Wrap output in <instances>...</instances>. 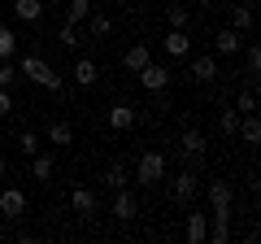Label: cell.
I'll return each instance as SVG.
<instances>
[{
    "instance_id": "1",
    "label": "cell",
    "mask_w": 261,
    "mask_h": 244,
    "mask_svg": "<svg viewBox=\"0 0 261 244\" xmlns=\"http://www.w3.org/2000/svg\"><path fill=\"white\" fill-rule=\"evenodd\" d=\"M18 75L31 79V83H39V87H48V92H61V75L48 66L44 57H35V53H27V57L18 61Z\"/></svg>"
},
{
    "instance_id": "2",
    "label": "cell",
    "mask_w": 261,
    "mask_h": 244,
    "mask_svg": "<svg viewBox=\"0 0 261 244\" xmlns=\"http://www.w3.org/2000/svg\"><path fill=\"white\" fill-rule=\"evenodd\" d=\"M209 218H222V223H231V218H235L231 179H214V183H209Z\"/></svg>"
},
{
    "instance_id": "3",
    "label": "cell",
    "mask_w": 261,
    "mask_h": 244,
    "mask_svg": "<svg viewBox=\"0 0 261 244\" xmlns=\"http://www.w3.org/2000/svg\"><path fill=\"white\" fill-rule=\"evenodd\" d=\"M161 179H166V153H157V149L140 153V161H135V183H144V188H157Z\"/></svg>"
},
{
    "instance_id": "4",
    "label": "cell",
    "mask_w": 261,
    "mask_h": 244,
    "mask_svg": "<svg viewBox=\"0 0 261 244\" xmlns=\"http://www.w3.org/2000/svg\"><path fill=\"white\" fill-rule=\"evenodd\" d=\"M105 122H109L113 131H130V127L140 122V109H135V105H126V101H113L109 113H105Z\"/></svg>"
},
{
    "instance_id": "5",
    "label": "cell",
    "mask_w": 261,
    "mask_h": 244,
    "mask_svg": "<svg viewBox=\"0 0 261 244\" xmlns=\"http://www.w3.org/2000/svg\"><path fill=\"white\" fill-rule=\"evenodd\" d=\"M178 153H183L187 161H196V157H205V153H209V140L196 131V127H187V131L178 135Z\"/></svg>"
},
{
    "instance_id": "6",
    "label": "cell",
    "mask_w": 261,
    "mask_h": 244,
    "mask_svg": "<svg viewBox=\"0 0 261 244\" xmlns=\"http://www.w3.org/2000/svg\"><path fill=\"white\" fill-rule=\"evenodd\" d=\"M70 209H74L79 218H96V214H100V201H96L92 188H74V192H70Z\"/></svg>"
},
{
    "instance_id": "7",
    "label": "cell",
    "mask_w": 261,
    "mask_h": 244,
    "mask_svg": "<svg viewBox=\"0 0 261 244\" xmlns=\"http://www.w3.org/2000/svg\"><path fill=\"white\" fill-rule=\"evenodd\" d=\"M140 83L148 87V92H166V87H170V66H161V61H148V66L140 70Z\"/></svg>"
},
{
    "instance_id": "8",
    "label": "cell",
    "mask_w": 261,
    "mask_h": 244,
    "mask_svg": "<svg viewBox=\"0 0 261 244\" xmlns=\"http://www.w3.org/2000/svg\"><path fill=\"white\" fill-rule=\"evenodd\" d=\"M170 192H174L178 205H187V201L200 192V179H196V170H178V175H174V188H170Z\"/></svg>"
},
{
    "instance_id": "9",
    "label": "cell",
    "mask_w": 261,
    "mask_h": 244,
    "mask_svg": "<svg viewBox=\"0 0 261 244\" xmlns=\"http://www.w3.org/2000/svg\"><path fill=\"white\" fill-rule=\"evenodd\" d=\"M22 214H27V192L5 188L0 192V218H22Z\"/></svg>"
},
{
    "instance_id": "10",
    "label": "cell",
    "mask_w": 261,
    "mask_h": 244,
    "mask_svg": "<svg viewBox=\"0 0 261 244\" xmlns=\"http://www.w3.org/2000/svg\"><path fill=\"white\" fill-rule=\"evenodd\" d=\"M244 39H248V35H240V31L226 27V31H218V35H214V53H218V57H235V53L244 48Z\"/></svg>"
},
{
    "instance_id": "11",
    "label": "cell",
    "mask_w": 261,
    "mask_h": 244,
    "mask_svg": "<svg viewBox=\"0 0 261 244\" xmlns=\"http://www.w3.org/2000/svg\"><path fill=\"white\" fill-rule=\"evenodd\" d=\"M187 244H205L209 240V214H200V209H196V214H187Z\"/></svg>"
},
{
    "instance_id": "12",
    "label": "cell",
    "mask_w": 261,
    "mask_h": 244,
    "mask_svg": "<svg viewBox=\"0 0 261 244\" xmlns=\"http://www.w3.org/2000/svg\"><path fill=\"white\" fill-rule=\"evenodd\" d=\"M70 75H74V83H79V87H96V79H100V70H96V61H92V57H79Z\"/></svg>"
},
{
    "instance_id": "13",
    "label": "cell",
    "mask_w": 261,
    "mask_h": 244,
    "mask_svg": "<svg viewBox=\"0 0 261 244\" xmlns=\"http://www.w3.org/2000/svg\"><path fill=\"white\" fill-rule=\"evenodd\" d=\"M235 135H240L244 144H261V122H257V113H240V127H235Z\"/></svg>"
},
{
    "instance_id": "14",
    "label": "cell",
    "mask_w": 261,
    "mask_h": 244,
    "mask_svg": "<svg viewBox=\"0 0 261 244\" xmlns=\"http://www.w3.org/2000/svg\"><path fill=\"white\" fill-rule=\"evenodd\" d=\"M135 214H140V205H135V197H130L126 188H118V197H113V218H118V223H130Z\"/></svg>"
},
{
    "instance_id": "15",
    "label": "cell",
    "mask_w": 261,
    "mask_h": 244,
    "mask_svg": "<svg viewBox=\"0 0 261 244\" xmlns=\"http://www.w3.org/2000/svg\"><path fill=\"white\" fill-rule=\"evenodd\" d=\"M53 170H57V157H53V153H35V157H31V179H35V183H48Z\"/></svg>"
},
{
    "instance_id": "16",
    "label": "cell",
    "mask_w": 261,
    "mask_h": 244,
    "mask_svg": "<svg viewBox=\"0 0 261 244\" xmlns=\"http://www.w3.org/2000/svg\"><path fill=\"white\" fill-rule=\"evenodd\" d=\"M192 79H196V83H214V79H218V61L209 53H200L192 61Z\"/></svg>"
},
{
    "instance_id": "17",
    "label": "cell",
    "mask_w": 261,
    "mask_h": 244,
    "mask_svg": "<svg viewBox=\"0 0 261 244\" xmlns=\"http://www.w3.org/2000/svg\"><path fill=\"white\" fill-rule=\"evenodd\" d=\"M231 31H240V35H248V31H252V0L231 5Z\"/></svg>"
},
{
    "instance_id": "18",
    "label": "cell",
    "mask_w": 261,
    "mask_h": 244,
    "mask_svg": "<svg viewBox=\"0 0 261 244\" xmlns=\"http://www.w3.org/2000/svg\"><path fill=\"white\" fill-rule=\"evenodd\" d=\"M148 61H152V53H148L144 44H130V48H126V57H122V66H126L130 75H140V70L148 66Z\"/></svg>"
},
{
    "instance_id": "19",
    "label": "cell",
    "mask_w": 261,
    "mask_h": 244,
    "mask_svg": "<svg viewBox=\"0 0 261 244\" xmlns=\"http://www.w3.org/2000/svg\"><path fill=\"white\" fill-rule=\"evenodd\" d=\"M13 18L18 22H39L44 18V0H13Z\"/></svg>"
},
{
    "instance_id": "20",
    "label": "cell",
    "mask_w": 261,
    "mask_h": 244,
    "mask_svg": "<svg viewBox=\"0 0 261 244\" xmlns=\"http://www.w3.org/2000/svg\"><path fill=\"white\" fill-rule=\"evenodd\" d=\"M166 53H170V57H187V53H192V39H187V31L170 27V35H166Z\"/></svg>"
},
{
    "instance_id": "21",
    "label": "cell",
    "mask_w": 261,
    "mask_h": 244,
    "mask_svg": "<svg viewBox=\"0 0 261 244\" xmlns=\"http://www.w3.org/2000/svg\"><path fill=\"white\" fill-rule=\"evenodd\" d=\"M48 144H57V149L74 144V127L70 122H48Z\"/></svg>"
},
{
    "instance_id": "22",
    "label": "cell",
    "mask_w": 261,
    "mask_h": 244,
    "mask_svg": "<svg viewBox=\"0 0 261 244\" xmlns=\"http://www.w3.org/2000/svg\"><path fill=\"white\" fill-rule=\"evenodd\" d=\"M244 66H248V83L257 87V75H261V48L244 39Z\"/></svg>"
},
{
    "instance_id": "23",
    "label": "cell",
    "mask_w": 261,
    "mask_h": 244,
    "mask_svg": "<svg viewBox=\"0 0 261 244\" xmlns=\"http://www.w3.org/2000/svg\"><path fill=\"white\" fill-rule=\"evenodd\" d=\"M87 31H92V39H105V35H109V31H113V18H109V13H87Z\"/></svg>"
},
{
    "instance_id": "24",
    "label": "cell",
    "mask_w": 261,
    "mask_h": 244,
    "mask_svg": "<svg viewBox=\"0 0 261 244\" xmlns=\"http://www.w3.org/2000/svg\"><path fill=\"white\" fill-rule=\"evenodd\" d=\"M87 13H92V0H70V5H65V22H70V27L87 22Z\"/></svg>"
},
{
    "instance_id": "25",
    "label": "cell",
    "mask_w": 261,
    "mask_h": 244,
    "mask_svg": "<svg viewBox=\"0 0 261 244\" xmlns=\"http://www.w3.org/2000/svg\"><path fill=\"white\" fill-rule=\"evenodd\" d=\"M105 183H109L113 192H118V188H126V166H122V161H113V166L105 170Z\"/></svg>"
},
{
    "instance_id": "26",
    "label": "cell",
    "mask_w": 261,
    "mask_h": 244,
    "mask_svg": "<svg viewBox=\"0 0 261 244\" xmlns=\"http://www.w3.org/2000/svg\"><path fill=\"white\" fill-rule=\"evenodd\" d=\"M209 240H214V244H226V240H231V223H222V218H209Z\"/></svg>"
},
{
    "instance_id": "27",
    "label": "cell",
    "mask_w": 261,
    "mask_h": 244,
    "mask_svg": "<svg viewBox=\"0 0 261 244\" xmlns=\"http://www.w3.org/2000/svg\"><path fill=\"white\" fill-rule=\"evenodd\" d=\"M166 18H170V27L187 31V9H183V5H178V0H170V5H166Z\"/></svg>"
},
{
    "instance_id": "28",
    "label": "cell",
    "mask_w": 261,
    "mask_h": 244,
    "mask_svg": "<svg viewBox=\"0 0 261 244\" xmlns=\"http://www.w3.org/2000/svg\"><path fill=\"white\" fill-rule=\"evenodd\" d=\"M235 109H240V113H257V87H244V92H240V101H235Z\"/></svg>"
},
{
    "instance_id": "29",
    "label": "cell",
    "mask_w": 261,
    "mask_h": 244,
    "mask_svg": "<svg viewBox=\"0 0 261 244\" xmlns=\"http://www.w3.org/2000/svg\"><path fill=\"white\" fill-rule=\"evenodd\" d=\"M13 48H18V35H13L9 27H0V61H9Z\"/></svg>"
},
{
    "instance_id": "30",
    "label": "cell",
    "mask_w": 261,
    "mask_h": 244,
    "mask_svg": "<svg viewBox=\"0 0 261 244\" xmlns=\"http://www.w3.org/2000/svg\"><path fill=\"white\" fill-rule=\"evenodd\" d=\"M218 127H222V135H235V127H240V109H222V118H218Z\"/></svg>"
},
{
    "instance_id": "31",
    "label": "cell",
    "mask_w": 261,
    "mask_h": 244,
    "mask_svg": "<svg viewBox=\"0 0 261 244\" xmlns=\"http://www.w3.org/2000/svg\"><path fill=\"white\" fill-rule=\"evenodd\" d=\"M18 144H22V153H27V157H35V153H39V144H44V140H39L35 131H22V135H18Z\"/></svg>"
},
{
    "instance_id": "32",
    "label": "cell",
    "mask_w": 261,
    "mask_h": 244,
    "mask_svg": "<svg viewBox=\"0 0 261 244\" xmlns=\"http://www.w3.org/2000/svg\"><path fill=\"white\" fill-rule=\"evenodd\" d=\"M18 66H9V61H0V87H13V83H18Z\"/></svg>"
},
{
    "instance_id": "33",
    "label": "cell",
    "mask_w": 261,
    "mask_h": 244,
    "mask_svg": "<svg viewBox=\"0 0 261 244\" xmlns=\"http://www.w3.org/2000/svg\"><path fill=\"white\" fill-rule=\"evenodd\" d=\"M57 44H61V48H74V44H79V31L70 27V22H65V27L57 31Z\"/></svg>"
},
{
    "instance_id": "34",
    "label": "cell",
    "mask_w": 261,
    "mask_h": 244,
    "mask_svg": "<svg viewBox=\"0 0 261 244\" xmlns=\"http://www.w3.org/2000/svg\"><path fill=\"white\" fill-rule=\"evenodd\" d=\"M13 109V96H9V87H0V118Z\"/></svg>"
},
{
    "instance_id": "35",
    "label": "cell",
    "mask_w": 261,
    "mask_h": 244,
    "mask_svg": "<svg viewBox=\"0 0 261 244\" xmlns=\"http://www.w3.org/2000/svg\"><path fill=\"white\" fill-rule=\"evenodd\" d=\"M0 179H5V157H0Z\"/></svg>"
},
{
    "instance_id": "36",
    "label": "cell",
    "mask_w": 261,
    "mask_h": 244,
    "mask_svg": "<svg viewBox=\"0 0 261 244\" xmlns=\"http://www.w3.org/2000/svg\"><path fill=\"white\" fill-rule=\"evenodd\" d=\"M200 5H209V0H200Z\"/></svg>"
}]
</instances>
